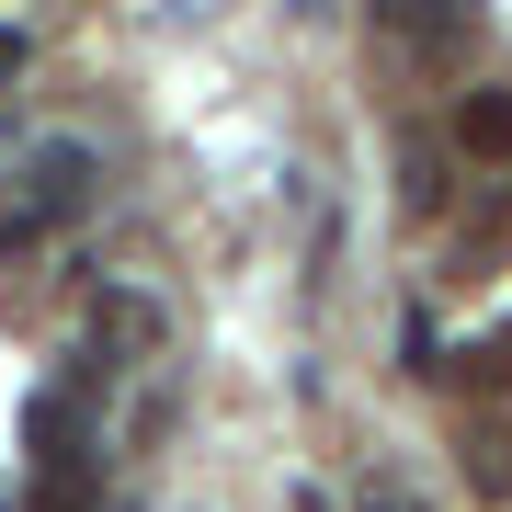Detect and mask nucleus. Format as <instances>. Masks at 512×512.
<instances>
[{"mask_svg":"<svg viewBox=\"0 0 512 512\" xmlns=\"http://www.w3.org/2000/svg\"><path fill=\"white\" fill-rule=\"evenodd\" d=\"M92 183H103V160H92L80 137H46V148H23L0 239H35V228H57V217H80V205H92Z\"/></svg>","mask_w":512,"mask_h":512,"instance_id":"nucleus-1","label":"nucleus"},{"mask_svg":"<svg viewBox=\"0 0 512 512\" xmlns=\"http://www.w3.org/2000/svg\"><path fill=\"white\" fill-rule=\"evenodd\" d=\"M376 35L410 46V57H444V46L467 35V0H376Z\"/></svg>","mask_w":512,"mask_h":512,"instance_id":"nucleus-2","label":"nucleus"},{"mask_svg":"<svg viewBox=\"0 0 512 512\" xmlns=\"http://www.w3.org/2000/svg\"><path fill=\"white\" fill-rule=\"evenodd\" d=\"M456 148H478V160H512V92H467V103H456Z\"/></svg>","mask_w":512,"mask_h":512,"instance_id":"nucleus-3","label":"nucleus"},{"mask_svg":"<svg viewBox=\"0 0 512 512\" xmlns=\"http://www.w3.org/2000/svg\"><path fill=\"white\" fill-rule=\"evenodd\" d=\"M23 444H35L46 467H69V399H57V387H35V399H23Z\"/></svg>","mask_w":512,"mask_h":512,"instance_id":"nucleus-4","label":"nucleus"},{"mask_svg":"<svg viewBox=\"0 0 512 512\" xmlns=\"http://www.w3.org/2000/svg\"><path fill=\"white\" fill-rule=\"evenodd\" d=\"M456 376H467V387H512V319L490 330V342H467V353H456Z\"/></svg>","mask_w":512,"mask_h":512,"instance_id":"nucleus-5","label":"nucleus"},{"mask_svg":"<svg viewBox=\"0 0 512 512\" xmlns=\"http://www.w3.org/2000/svg\"><path fill=\"white\" fill-rule=\"evenodd\" d=\"M0 80H23V35H12V23H0Z\"/></svg>","mask_w":512,"mask_h":512,"instance_id":"nucleus-6","label":"nucleus"}]
</instances>
